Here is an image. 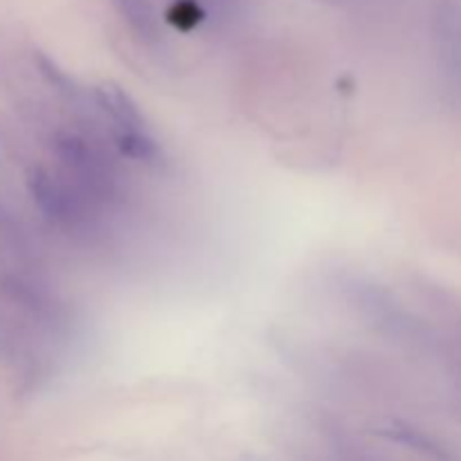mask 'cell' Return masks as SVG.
Here are the masks:
<instances>
[{
  "mask_svg": "<svg viewBox=\"0 0 461 461\" xmlns=\"http://www.w3.org/2000/svg\"><path fill=\"white\" fill-rule=\"evenodd\" d=\"M27 185L36 210L57 232L79 243H99L106 237L115 212L90 196L57 167L32 169Z\"/></svg>",
  "mask_w": 461,
  "mask_h": 461,
  "instance_id": "cell-1",
  "label": "cell"
},
{
  "mask_svg": "<svg viewBox=\"0 0 461 461\" xmlns=\"http://www.w3.org/2000/svg\"><path fill=\"white\" fill-rule=\"evenodd\" d=\"M95 104L104 120L108 140L122 158L140 165L156 167L162 162V144L158 142L151 124L144 120L138 104L120 88V86L104 81L93 86Z\"/></svg>",
  "mask_w": 461,
  "mask_h": 461,
  "instance_id": "cell-2",
  "label": "cell"
},
{
  "mask_svg": "<svg viewBox=\"0 0 461 461\" xmlns=\"http://www.w3.org/2000/svg\"><path fill=\"white\" fill-rule=\"evenodd\" d=\"M111 5L140 45L153 52L167 48L165 23L153 0H111Z\"/></svg>",
  "mask_w": 461,
  "mask_h": 461,
  "instance_id": "cell-3",
  "label": "cell"
},
{
  "mask_svg": "<svg viewBox=\"0 0 461 461\" xmlns=\"http://www.w3.org/2000/svg\"><path fill=\"white\" fill-rule=\"evenodd\" d=\"M437 34H439V50L444 59L446 72L450 81L461 90V12L453 7H444L437 18Z\"/></svg>",
  "mask_w": 461,
  "mask_h": 461,
  "instance_id": "cell-4",
  "label": "cell"
},
{
  "mask_svg": "<svg viewBox=\"0 0 461 461\" xmlns=\"http://www.w3.org/2000/svg\"><path fill=\"white\" fill-rule=\"evenodd\" d=\"M248 461H259V459H248Z\"/></svg>",
  "mask_w": 461,
  "mask_h": 461,
  "instance_id": "cell-5",
  "label": "cell"
}]
</instances>
